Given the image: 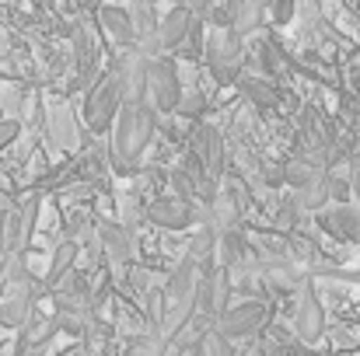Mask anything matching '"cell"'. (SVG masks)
<instances>
[{
	"instance_id": "obj_24",
	"label": "cell",
	"mask_w": 360,
	"mask_h": 356,
	"mask_svg": "<svg viewBox=\"0 0 360 356\" xmlns=\"http://www.w3.org/2000/svg\"><path fill=\"white\" fill-rule=\"evenodd\" d=\"M200 269H210V265H217V231L210 228V224H203L200 228V235L189 241V251H186Z\"/></svg>"
},
{
	"instance_id": "obj_22",
	"label": "cell",
	"mask_w": 360,
	"mask_h": 356,
	"mask_svg": "<svg viewBox=\"0 0 360 356\" xmlns=\"http://www.w3.org/2000/svg\"><path fill=\"white\" fill-rule=\"evenodd\" d=\"M74 56H77V74H81V81H88V88H91V81L98 77V46H95V39L88 35V28H77V32H74Z\"/></svg>"
},
{
	"instance_id": "obj_12",
	"label": "cell",
	"mask_w": 360,
	"mask_h": 356,
	"mask_svg": "<svg viewBox=\"0 0 360 356\" xmlns=\"http://www.w3.org/2000/svg\"><path fill=\"white\" fill-rule=\"evenodd\" d=\"M294 329L304 343H315L326 329V311H322V301L311 286H301L297 294V308H294Z\"/></svg>"
},
{
	"instance_id": "obj_10",
	"label": "cell",
	"mask_w": 360,
	"mask_h": 356,
	"mask_svg": "<svg viewBox=\"0 0 360 356\" xmlns=\"http://www.w3.org/2000/svg\"><path fill=\"white\" fill-rule=\"evenodd\" d=\"M147 220L158 224V228H165V231H186V228H193L200 217H196V210H193L182 196H165V199H154V203L147 206Z\"/></svg>"
},
{
	"instance_id": "obj_21",
	"label": "cell",
	"mask_w": 360,
	"mask_h": 356,
	"mask_svg": "<svg viewBox=\"0 0 360 356\" xmlns=\"http://www.w3.org/2000/svg\"><path fill=\"white\" fill-rule=\"evenodd\" d=\"M77 241L74 237H63L60 244H56V251H53V258H49V272H46V286L49 290H56L70 272H74V262H77Z\"/></svg>"
},
{
	"instance_id": "obj_29",
	"label": "cell",
	"mask_w": 360,
	"mask_h": 356,
	"mask_svg": "<svg viewBox=\"0 0 360 356\" xmlns=\"http://www.w3.org/2000/svg\"><path fill=\"white\" fill-rule=\"evenodd\" d=\"M294 7H297V0H266V11L273 14L276 25H287L294 18Z\"/></svg>"
},
{
	"instance_id": "obj_32",
	"label": "cell",
	"mask_w": 360,
	"mask_h": 356,
	"mask_svg": "<svg viewBox=\"0 0 360 356\" xmlns=\"http://www.w3.org/2000/svg\"><path fill=\"white\" fill-rule=\"evenodd\" d=\"M18 133H21V122H18V119H4V122H0V150L11 147V143L18 140Z\"/></svg>"
},
{
	"instance_id": "obj_31",
	"label": "cell",
	"mask_w": 360,
	"mask_h": 356,
	"mask_svg": "<svg viewBox=\"0 0 360 356\" xmlns=\"http://www.w3.org/2000/svg\"><path fill=\"white\" fill-rule=\"evenodd\" d=\"M329 192H333V203H350V196H354L350 178H336V175H329Z\"/></svg>"
},
{
	"instance_id": "obj_7",
	"label": "cell",
	"mask_w": 360,
	"mask_h": 356,
	"mask_svg": "<svg viewBox=\"0 0 360 356\" xmlns=\"http://www.w3.org/2000/svg\"><path fill=\"white\" fill-rule=\"evenodd\" d=\"M39 210H42V196H28L4 224H0V255H14V251H25V244L32 241L35 231V220H39Z\"/></svg>"
},
{
	"instance_id": "obj_35",
	"label": "cell",
	"mask_w": 360,
	"mask_h": 356,
	"mask_svg": "<svg viewBox=\"0 0 360 356\" xmlns=\"http://www.w3.org/2000/svg\"><path fill=\"white\" fill-rule=\"evenodd\" d=\"M4 286L7 283H4V255H0V294H4Z\"/></svg>"
},
{
	"instance_id": "obj_25",
	"label": "cell",
	"mask_w": 360,
	"mask_h": 356,
	"mask_svg": "<svg viewBox=\"0 0 360 356\" xmlns=\"http://www.w3.org/2000/svg\"><path fill=\"white\" fill-rule=\"evenodd\" d=\"M294 203L301 206V210H326V203H333V192H329V171L322 175V178H315L311 185H304V189H294Z\"/></svg>"
},
{
	"instance_id": "obj_6",
	"label": "cell",
	"mask_w": 360,
	"mask_h": 356,
	"mask_svg": "<svg viewBox=\"0 0 360 356\" xmlns=\"http://www.w3.org/2000/svg\"><path fill=\"white\" fill-rule=\"evenodd\" d=\"M116 77L122 88V105H143L147 102V74H150V56L140 53L136 46L126 49L116 60Z\"/></svg>"
},
{
	"instance_id": "obj_34",
	"label": "cell",
	"mask_w": 360,
	"mask_h": 356,
	"mask_svg": "<svg viewBox=\"0 0 360 356\" xmlns=\"http://www.w3.org/2000/svg\"><path fill=\"white\" fill-rule=\"evenodd\" d=\"M186 7H189V11H193V14H196L200 21H203V18L210 14V0H186Z\"/></svg>"
},
{
	"instance_id": "obj_19",
	"label": "cell",
	"mask_w": 360,
	"mask_h": 356,
	"mask_svg": "<svg viewBox=\"0 0 360 356\" xmlns=\"http://www.w3.org/2000/svg\"><path fill=\"white\" fill-rule=\"evenodd\" d=\"M98 21H102L105 35H109L116 46H122V49H133V46H136V35H133V18H129V11H126V7L105 4V7L98 11Z\"/></svg>"
},
{
	"instance_id": "obj_14",
	"label": "cell",
	"mask_w": 360,
	"mask_h": 356,
	"mask_svg": "<svg viewBox=\"0 0 360 356\" xmlns=\"http://www.w3.org/2000/svg\"><path fill=\"white\" fill-rule=\"evenodd\" d=\"M196 161H200V171L217 182L221 171H224V143H221V133L214 126H196Z\"/></svg>"
},
{
	"instance_id": "obj_30",
	"label": "cell",
	"mask_w": 360,
	"mask_h": 356,
	"mask_svg": "<svg viewBox=\"0 0 360 356\" xmlns=\"http://www.w3.org/2000/svg\"><path fill=\"white\" fill-rule=\"evenodd\" d=\"M203 105H207V98L200 95V91H193V95H182V102H179V116H186V119H196L200 112H203Z\"/></svg>"
},
{
	"instance_id": "obj_17",
	"label": "cell",
	"mask_w": 360,
	"mask_h": 356,
	"mask_svg": "<svg viewBox=\"0 0 360 356\" xmlns=\"http://www.w3.org/2000/svg\"><path fill=\"white\" fill-rule=\"evenodd\" d=\"M98 244H102V251H105V258H109L112 269H126L129 265V258H133V237H129V231L122 224L102 220L98 224Z\"/></svg>"
},
{
	"instance_id": "obj_3",
	"label": "cell",
	"mask_w": 360,
	"mask_h": 356,
	"mask_svg": "<svg viewBox=\"0 0 360 356\" xmlns=\"http://www.w3.org/2000/svg\"><path fill=\"white\" fill-rule=\"evenodd\" d=\"M147 102L158 112H175L182 102V77H179V63L175 56L161 53L150 56V74H147Z\"/></svg>"
},
{
	"instance_id": "obj_5",
	"label": "cell",
	"mask_w": 360,
	"mask_h": 356,
	"mask_svg": "<svg viewBox=\"0 0 360 356\" xmlns=\"http://www.w3.org/2000/svg\"><path fill=\"white\" fill-rule=\"evenodd\" d=\"M241 60H245V49H241V35L231 28H221L207 39V63L214 70V77L221 84H235L241 74Z\"/></svg>"
},
{
	"instance_id": "obj_33",
	"label": "cell",
	"mask_w": 360,
	"mask_h": 356,
	"mask_svg": "<svg viewBox=\"0 0 360 356\" xmlns=\"http://www.w3.org/2000/svg\"><path fill=\"white\" fill-rule=\"evenodd\" d=\"M350 189H354V199L360 206V161H350Z\"/></svg>"
},
{
	"instance_id": "obj_9",
	"label": "cell",
	"mask_w": 360,
	"mask_h": 356,
	"mask_svg": "<svg viewBox=\"0 0 360 356\" xmlns=\"http://www.w3.org/2000/svg\"><path fill=\"white\" fill-rule=\"evenodd\" d=\"M217 332H224L231 343L235 339H248V336H255L259 329H262V304L259 301H241V304H231L221 318H217V325H214Z\"/></svg>"
},
{
	"instance_id": "obj_26",
	"label": "cell",
	"mask_w": 360,
	"mask_h": 356,
	"mask_svg": "<svg viewBox=\"0 0 360 356\" xmlns=\"http://www.w3.org/2000/svg\"><path fill=\"white\" fill-rule=\"evenodd\" d=\"M168 339L161 336V332H143V336H136L133 343H129V350L126 356H168Z\"/></svg>"
},
{
	"instance_id": "obj_36",
	"label": "cell",
	"mask_w": 360,
	"mask_h": 356,
	"mask_svg": "<svg viewBox=\"0 0 360 356\" xmlns=\"http://www.w3.org/2000/svg\"><path fill=\"white\" fill-rule=\"evenodd\" d=\"M143 4H158V0H143Z\"/></svg>"
},
{
	"instance_id": "obj_2",
	"label": "cell",
	"mask_w": 360,
	"mask_h": 356,
	"mask_svg": "<svg viewBox=\"0 0 360 356\" xmlns=\"http://www.w3.org/2000/svg\"><path fill=\"white\" fill-rule=\"evenodd\" d=\"M122 109V88L116 70H105L91 81L88 98H84V122L91 133H109V126L116 122Z\"/></svg>"
},
{
	"instance_id": "obj_4",
	"label": "cell",
	"mask_w": 360,
	"mask_h": 356,
	"mask_svg": "<svg viewBox=\"0 0 360 356\" xmlns=\"http://www.w3.org/2000/svg\"><path fill=\"white\" fill-rule=\"evenodd\" d=\"M231 294H235L231 272H228L224 265H210V269H203V272H200V286H196V311H200L210 325H217V318L231 308V304H228V301H231Z\"/></svg>"
},
{
	"instance_id": "obj_15",
	"label": "cell",
	"mask_w": 360,
	"mask_h": 356,
	"mask_svg": "<svg viewBox=\"0 0 360 356\" xmlns=\"http://www.w3.org/2000/svg\"><path fill=\"white\" fill-rule=\"evenodd\" d=\"M88 315H91V308H88V297H84V294H60V297H56V315H53V322H56L60 332H67V336H84V332H88Z\"/></svg>"
},
{
	"instance_id": "obj_20",
	"label": "cell",
	"mask_w": 360,
	"mask_h": 356,
	"mask_svg": "<svg viewBox=\"0 0 360 356\" xmlns=\"http://www.w3.org/2000/svg\"><path fill=\"white\" fill-rule=\"evenodd\" d=\"M200 272H203V269L186 255V258L175 265V272L168 276V283H165V297H168V301H189V297H196Z\"/></svg>"
},
{
	"instance_id": "obj_1",
	"label": "cell",
	"mask_w": 360,
	"mask_h": 356,
	"mask_svg": "<svg viewBox=\"0 0 360 356\" xmlns=\"http://www.w3.org/2000/svg\"><path fill=\"white\" fill-rule=\"evenodd\" d=\"M154 133H158V109L150 102L122 105L116 116V133H112V164L120 175L136 171V157L150 147Z\"/></svg>"
},
{
	"instance_id": "obj_18",
	"label": "cell",
	"mask_w": 360,
	"mask_h": 356,
	"mask_svg": "<svg viewBox=\"0 0 360 356\" xmlns=\"http://www.w3.org/2000/svg\"><path fill=\"white\" fill-rule=\"evenodd\" d=\"M129 18H133L136 49H140V53H147V56H161V49H158V25H161V18L154 14V4L133 0V7H129Z\"/></svg>"
},
{
	"instance_id": "obj_28",
	"label": "cell",
	"mask_w": 360,
	"mask_h": 356,
	"mask_svg": "<svg viewBox=\"0 0 360 356\" xmlns=\"http://www.w3.org/2000/svg\"><path fill=\"white\" fill-rule=\"evenodd\" d=\"M238 84H241V91H245V98H248V102H255V105H262V109H269V105L276 102L273 88H269L262 77H241Z\"/></svg>"
},
{
	"instance_id": "obj_16",
	"label": "cell",
	"mask_w": 360,
	"mask_h": 356,
	"mask_svg": "<svg viewBox=\"0 0 360 356\" xmlns=\"http://www.w3.org/2000/svg\"><path fill=\"white\" fill-rule=\"evenodd\" d=\"M203 224H210L217 237L221 235H235L241 228V203L235 196V189H221L214 199H210V210L203 217Z\"/></svg>"
},
{
	"instance_id": "obj_8",
	"label": "cell",
	"mask_w": 360,
	"mask_h": 356,
	"mask_svg": "<svg viewBox=\"0 0 360 356\" xmlns=\"http://www.w3.org/2000/svg\"><path fill=\"white\" fill-rule=\"evenodd\" d=\"M35 297H39L35 279L7 283L4 294H0V325H7V329H21V325L35 315Z\"/></svg>"
},
{
	"instance_id": "obj_27",
	"label": "cell",
	"mask_w": 360,
	"mask_h": 356,
	"mask_svg": "<svg viewBox=\"0 0 360 356\" xmlns=\"http://www.w3.org/2000/svg\"><path fill=\"white\" fill-rule=\"evenodd\" d=\"M196 350H200V356H238L235 353V343L224 332H217V329H207L203 339L196 343Z\"/></svg>"
},
{
	"instance_id": "obj_11",
	"label": "cell",
	"mask_w": 360,
	"mask_h": 356,
	"mask_svg": "<svg viewBox=\"0 0 360 356\" xmlns=\"http://www.w3.org/2000/svg\"><path fill=\"white\" fill-rule=\"evenodd\" d=\"M319 228L336 241H354L360 244V206L350 203H333L326 210H319Z\"/></svg>"
},
{
	"instance_id": "obj_13",
	"label": "cell",
	"mask_w": 360,
	"mask_h": 356,
	"mask_svg": "<svg viewBox=\"0 0 360 356\" xmlns=\"http://www.w3.org/2000/svg\"><path fill=\"white\" fill-rule=\"evenodd\" d=\"M193 25H196V14L189 7H172L158 25V49L161 53H179L182 42L189 39Z\"/></svg>"
},
{
	"instance_id": "obj_23",
	"label": "cell",
	"mask_w": 360,
	"mask_h": 356,
	"mask_svg": "<svg viewBox=\"0 0 360 356\" xmlns=\"http://www.w3.org/2000/svg\"><path fill=\"white\" fill-rule=\"evenodd\" d=\"M262 11H266V0H231V11H228L231 32H238V35L255 32L262 21Z\"/></svg>"
}]
</instances>
